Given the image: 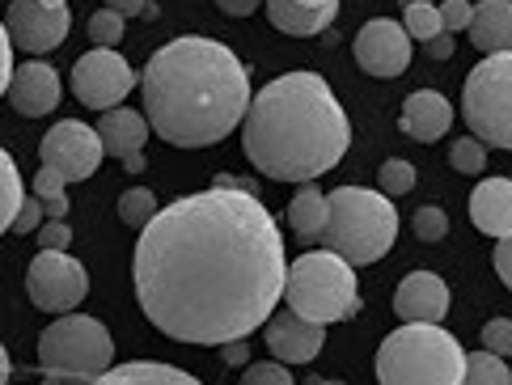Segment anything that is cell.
Masks as SVG:
<instances>
[{
	"label": "cell",
	"mask_w": 512,
	"mask_h": 385,
	"mask_svg": "<svg viewBox=\"0 0 512 385\" xmlns=\"http://www.w3.org/2000/svg\"><path fill=\"white\" fill-rule=\"evenodd\" d=\"M144 119L153 136L174 149H208L233 136L242 127L254 102L250 68L237 55L204 39V34H182V39L153 51L140 77Z\"/></svg>",
	"instance_id": "7a4b0ae2"
},
{
	"label": "cell",
	"mask_w": 512,
	"mask_h": 385,
	"mask_svg": "<svg viewBox=\"0 0 512 385\" xmlns=\"http://www.w3.org/2000/svg\"><path fill=\"white\" fill-rule=\"evenodd\" d=\"M221 356H225V364H233V369H242V364H250V343L246 339L221 343Z\"/></svg>",
	"instance_id": "ab89813d"
},
{
	"label": "cell",
	"mask_w": 512,
	"mask_h": 385,
	"mask_svg": "<svg viewBox=\"0 0 512 385\" xmlns=\"http://www.w3.org/2000/svg\"><path fill=\"white\" fill-rule=\"evenodd\" d=\"M470 17H474V5H470V0H445V5H441V26H445L449 34L470 30Z\"/></svg>",
	"instance_id": "836d02e7"
},
{
	"label": "cell",
	"mask_w": 512,
	"mask_h": 385,
	"mask_svg": "<svg viewBox=\"0 0 512 385\" xmlns=\"http://www.w3.org/2000/svg\"><path fill=\"white\" fill-rule=\"evenodd\" d=\"M263 339H267L271 356H276L280 364H309L322 352L326 330L318 322H309V318H301V314H292V309H288V314L267 318Z\"/></svg>",
	"instance_id": "2e32d148"
},
{
	"label": "cell",
	"mask_w": 512,
	"mask_h": 385,
	"mask_svg": "<svg viewBox=\"0 0 512 385\" xmlns=\"http://www.w3.org/2000/svg\"><path fill=\"white\" fill-rule=\"evenodd\" d=\"M68 242H72V229L64 220H47L39 229V250H68Z\"/></svg>",
	"instance_id": "8d00e7d4"
},
{
	"label": "cell",
	"mask_w": 512,
	"mask_h": 385,
	"mask_svg": "<svg viewBox=\"0 0 512 385\" xmlns=\"http://www.w3.org/2000/svg\"><path fill=\"white\" fill-rule=\"evenodd\" d=\"M271 26L280 34H292V39H309V34H322L326 26L335 22L339 5H326V9H305L297 0H263Z\"/></svg>",
	"instance_id": "44dd1931"
},
{
	"label": "cell",
	"mask_w": 512,
	"mask_h": 385,
	"mask_svg": "<svg viewBox=\"0 0 512 385\" xmlns=\"http://www.w3.org/2000/svg\"><path fill=\"white\" fill-rule=\"evenodd\" d=\"M43 212H47L51 220H64V216H68V195H56V199H47V204H43Z\"/></svg>",
	"instance_id": "7bdbcfd3"
},
{
	"label": "cell",
	"mask_w": 512,
	"mask_h": 385,
	"mask_svg": "<svg viewBox=\"0 0 512 385\" xmlns=\"http://www.w3.org/2000/svg\"><path fill=\"white\" fill-rule=\"evenodd\" d=\"M102 136L98 127H89L81 119H60L56 127H47V136L39 144V157L51 170H60L68 182H85L102 165Z\"/></svg>",
	"instance_id": "8fae6325"
},
{
	"label": "cell",
	"mask_w": 512,
	"mask_h": 385,
	"mask_svg": "<svg viewBox=\"0 0 512 385\" xmlns=\"http://www.w3.org/2000/svg\"><path fill=\"white\" fill-rule=\"evenodd\" d=\"M411 5H432V0H402V9H411Z\"/></svg>",
	"instance_id": "681fc988"
},
{
	"label": "cell",
	"mask_w": 512,
	"mask_h": 385,
	"mask_svg": "<svg viewBox=\"0 0 512 385\" xmlns=\"http://www.w3.org/2000/svg\"><path fill=\"white\" fill-rule=\"evenodd\" d=\"M326 199H331V216H326L318 242L352 267L386 259L398 237V212L390 195H377L369 187H339Z\"/></svg>",
	"instance_id": "5b68a950"
},
{
	"label": "cell",
	"mask_w": 512,
	"mask_h": 385,
	"mask_svg": "<svg viewBox=\"0 0 512 385\" xmlns=\"http://www.w3.org/2000/svg\"><path fill=\"white\" fill-rule=\"evenodd\" d=\"M449 161L457 174H483L487 170V144L479 136H462L449 144Z\"/></svg>",
	"instance_id": "83f0119b"
},
{
	"label": "cell",
	"mask_w": 512,
	"mask_h": 385,
	"mask_svg": "<svg viewBox=\"0 0 512 385\" xmlns=\"http://www.w3.org/2000/svg\"><path fill=\"white\" fill-rule=\"evenodd\" d=\"M157 212H161V208H157V195H153L149 187H132V191L119 195V220H123V225L144 229Z\"/></svg>",
	"instance_id": "484cf974"
},
{
	"label": "cell",
	"mask_w": 512,
	"mask_h": 385,
	"mask_svg": "<svg viewBox=\"0 0 512 385\" xmlns=\"http://www.w3.org/2000/svg\"><path fill=\"white\" fill-rule=\"evenodd\" d=\"M136 301L166 339L221 347L250 339L284 301V237L259 195L208 187L140 229Z\"/></svg>",
	"instance_id": "6da1fadb"
},
{
	"label": "cell",
	"mask_w": 512,
	"mask_h": 385,
	"mask_svg": "<svg viewBox=\"0 0 512 385\" xmlns=\"http://www.w3.org/2000/svg\"><path fill=\"white\" fill-rule=\"evenodd\" d=\"M352 55L360 72H369L377 81H394L411 68V34L402 22H390V17H373L369 26H360Z\"/></svg>",
	"instance_id": "7c38bea8"
},
{
	"label": "cell",
	"mask_w": 512,
	"mask_h": 385,
	"mask_svg": "<svg viewBox=\"0 0 512 385\" xmlns=\"http://www.w3.org/2000/svg\"><path fill=\"white\" fill-rule=\"evenodd\" d=\"M462 119L487 149H512V51H496L470 68Z\"/></svg>",
	"instance_id": "ba28073f"
},
{
	"label": "cell",
	"mask_w": 512,
	"mask_h": 385,
	"mask_svg": "<svg viewBox=\"0 0 512 385\" xmlns=\"http://www.w3.org/2000/svg\"><path fill=\"white\" fill-rule=\"evenodd\" d=\"M377 182H381V195H411L415 191V165L402 161V157H390L377 170Z\"/></svg>",
	"instance_id": "f1b7e54d"
},
{
	"label": "cell",
	"mask_w": 512,
	"mask_h": 385,
	"mask_svg": "<svg viewBox=\"0 0 512 385\" xmlns=\"http://www.w3.org/2000/svg\"><path fill=\"white\" fill-rule=\"evenodd\" d=\"M9 369H13V364H9V352H5V343H0V385L9 381Z\"/></svg>",
	"instance_id": "bcb514c9"
},
{
	"label": "cell",
	"mask_w": 512,
	"mask_h": 385,
	"mask_svg": "<svg viewBox=\"0 0 512 385\" xmlns=\"http://www.w3.org/2000/svg\"><path fill=\"white\" fill-rule=\"evenodd\" d=\"M411 229H415V237L419 242H445V233H449V216H445V208H419L415 212V220H411Z\"/></svg>",
	"instance_id": "4dcf8cb0"
},
{
	"label": "cell",
	"mask_w": 512,
	"mask_h": 385,
	"mask_svg": "<svg viewBox=\"0 0 512 385\" xmlns=\"http://www.w3.org/2000/svg\"><path fill=\"white\" fill-rule=\"evenodd\" d=\"M149 119L140 110H127V106H115L106 110L102 123H98V136H102V149L111 157H132V153H144V140H149Z\"/></svg>",
	"instance_id": "ffe728a7"
},
{
	"label": "cell",
	"mask_w": 512,
	"mask_h": 385,
	"mask_svg": "<svg viewBox=\"0 0 512 385\" xmlns=\"http://www.w3.org/2000/svg\"><path fill=\"white\" fill-rule=\"evenodd\" d=\"M144 165H149V161H144V153H132V157H123V170H127V174H140Z\"/></svg>",
	"instance_id": "f6af8a7d"
},
{
	"label": "cell",
	"mask_w": 512,
	"mask_h": 385,
	"mask_svg": "<svg viewBox=\"0 0 512 385\" xmlns=\"http://www.w3.org/2000/svg\"><path fill=\"white\" fill-rule=\"evenodd\" d=\"M64 98V85H60V72L43 64V60H26L13 68V81H9V106L26 119H43L60 106Z\"/></svg>",
	"instance_id": "5bb4252c"
},
{
	"label": "cell",
	"mask_w": 512,
	"mask_h": 385,
	"mask_svg": "<svg viewBox=\"0 0 512 385\" xmlns=\"http://www.w3.org/2000/svg\"><path fill=\"white\" fill-rule=\"evenodd\" d=\"M39 369L56 381H98L115 369L111 330L89 314H60L39 335Z\"/></svg>",
	"instance_id": "52a82bcc"
},
{
	"label": "cell",
	"mask_w": 512,
	"mask_h": 385,
	"mask_svg": "<svg viewBox=\"0 0 512 385\" xmlns=\"http://www.w3.org/2000/svg\"><path fill=\"white\" fill-rule=\"evenodd\" d=\"M470 220L487 237H512V178H483L470 191Z\"/></svg>",
	"instance_id": "ac0fdd59"
},
{
	"label": "cell",
	"mask_w": 512,
	"mask_h": 385,
	"mask_svg": "<svg viewBox=\"0 0 512 385\" xmlns=\"http://www.w3.org/2000/svg\"><path fill=\"white\" fill-rule=\"evenodd\" d=\"M43 5H51V9H68V0H43Z\"/></svg>",
	"instance_id": "c3c4849f"
},
{
	"label": "cell",
	"mask_w": 512,
	"mask_h": 385,
	"mask_svg": "<svg viewBox=\"0 0 512 385\" xmlns=\"http://www.w3.org/2000/svg\"><path fill=\"white\" fill-rule=\"evenodd\" d=\"M377 385H462L466 352L445 326L402 322L377 347Z\"/></svg>",
	"instance_id": "277c9868"
},
{
	"label": "cell",
	"mask_w": 512,
	"mask_h": 385,
	"mask_svg": "<svg viewBox=\"0 0 512 385\" xmlns=\"http://www.w3.org/2000/svg\"><path fill=\"white\" fill-rule=\"evenodd\" d=\"M402 26H407V34H411V39H419V43L436 39V34H445L441 5H411V9H402Z\"/></svg>",
	"instance_id": "4316f807"
},
{
	"label": "cell",
	"mask_w": 512,
	"mask_h": 385,
	"mask_svg": "<svg viewBox=\"0 0 512 385\" xmlns=\"http://www.w3.org/2000/svg\"><path fill=\"white\" fill-rule=\"evenodd\" d=\"M424 51H428V60H453V34L449 30L436 34V39L424 43Z\"/></svg>",
	"instance_id": "60d3db41"
},
{
	"label": "cell",
	"mask_w": 512,
	"mask_h": 385,
	"mask_svg": "<svg viewBox=\"0 0 512 385\" xmlns=\"http://www.w3.org/2000/svg\"><path fill=\"white\" fill-rule=\"evenodd\" d=\"M491 263H496L500 280L512 288V237H500V242H496V259H491Z\"/></svg>",
	"instance_id": "f35d334b"
},
{
	"label": "cell",
	"mask_w": 512,
	"mask_h": 385,
	"mask_svg": "<svg viewBox=\"0 0 512 385\" xmlns=\"http://www.w3.org/2000/svg\"><path fill=\"white\" fill-rule=\"evenodd\" d=\"M462 385H512V369L504 364V356L496 352H466V373Z\"/></svg>",
	"instance_id": "d4e9b609"
},
{
	"label": "cell",
	"mask_w": 512,
	"mask_h": 385,
	"mask_svg": "<svg viewBox=\"0 0 512 385\" xmlns=\"http://www.w3.org/2000/svg\"><path fill=\"white\" fill-rule=\"evenodd\" d=\"M466 34L474 51H483V55L512 51V0H479Z\"/></svg>",
	"instance_id": "d6986e66"
},
{
	"label": "cell",
	"mask_w": 512,
	"mask_h": 385,
	"mask_svg": "<svg viewBox=\"0 0 512 385\" xmlns=\"http://www.w3.org/2000/svg\"><path fill=\"white\" fill-rule=\"evenodd\" d=\"M26 195H22V174H17V161L0 149V233L13 229L17 212H22Z\"/></svg>",
	"instance_id": "cb8c5ba5"
},
{
	"label": "cell",
	"mask_w": 512,
	"mask_h": 385,
	"mask_svg": "<svg viewBox=\"0 0 512 385\" xmlns=\"http://www.w3.org/2000/svg\"><path fill=\"white\" fill-rule=\"evenodd\" d=\"M5 26L17 51L47 55L68 39V9H51L43 0H13Z\"/></svg>",
	"instance_id": "4fadbf2b"
},
{
	"label": "cell",
	"mask_w": 512,
	"mask_h": 385,
	"mask_svg": "<svg viewBox=\"0 0 512 385\" xmlns=\"http://www.w3.org/2000/svg\"><path fill=\"white\" fill-rule=\"evenodd\" d=\"M242 385H297V381H292V373L280 360H271V364H246Z\"/></svg>",
	"instance_id": "1f68e13d"
},
{
	"label": "cell",
	"mask_w": 512,
	"mask_h": 385,
	"mask_svg": "<svg viewBox=\"0 0 512 385\" xmlns=\"http://www.w3.org/2000/svg\"><path fill=\"white\" fill-rule=\"evenodd\" d=\"M242 144L263 178L314 182L352 149V123L318 72H284L254 94L242 119Z\"/></svg>",
	"instance_id": "3957f363"
},
{
	"label": "cell",
	"mask_w": 512,
	"mask_h": 385,
	"mask_svg": "<svg viewBox=\"0 0 512 385\" xmlns=\"http://www.w3.org/2000/svg\"><path fill=\"white\" fill-rule=\"evenodd\" d=\"M43 229V199L39 195H26V204H22V212H17V220H13V233H39Z\"/></svg>",
	"instance_id": "e575fe53"
},
{
	"label": "cell",
	"mask_w": 512,
	"mask_h": 385,
	"mask_svg": "<svg viewBox=\"0 0 512 385\" xmlns=\"http://www.w3.org/2000/svg\"><path fill=\"white\" fill-rule=\"evenodd\" d=\"M297 5H305V9H326V5H339V0H297Z\"/></svg>",
	"instance_id": "7dc6e473"
},
{
	"label": "cell",
	"mask_w": 512,
	"mask_h": 385,
	"mask_svg": "<svg viewBox=\"0 0 512 385\" xmlns=\"http://www.w3.org/2000/svg\"><path fill=\"white\" fill-rule=\"evenodd\" d=\"M394 314L402 322H432L441 326L449 314V288L441 275L432 271H411L402 275L398 288H394Z\"/></svg>",
	"instance_id": "9a60e30c"
},
{
	"label": "cell",
	"mask_w": 512,
	"mask_h": 385,
	"mask_svg": "<svg viewBox=\"0 0 512 385\" xmlns=\"http://www.w3.org/2000/svg\"><path fill=\"white\" fill-rule=\"evenodd\" d=\"M64 187H68V178L60 174V170H51V165H39V174H34V195L43 199H56V195H64Z\"/></svg>",
	"instance_id": "d590c367"
},
{
	"label": "cell",
	"mask_w": 512,
	"mask_h": 385,
	"mask_svg": "<svg viewBox=\"0 0 512 385\" xmlns=\"http://www.w3.org/2000/svg\"><path fill=\"white\" fill-rule=\"evenodd\" d=\"M9 81H13V39L9 26L0 22V98H9Z\"/></svg>",
	"instance_id": "74e56055"
},
{
	"label": "cell",
	"mask_w": 512,
	"mask_h": 385,
	"mask_svg": "<svg viewBox=\"0 0 512 385\" xmlns=\"http://www.w3.org/2000/svg\"><path fill=\"white\" fill-rule=\"evenodd\" d=\"M89 385H204V381L174 369V364H161V360H132V364L106 369L98 381H89Z\"/></svg>",
	"instance_id": "7402d4cb"
},
{
	"label": "cell",
	"mask_w": 512,
	"mask_h": 385,
	"mask_svg": "<svg viewBox=\"0 0 512 385\" xmlns=\"http://www.w3.org/2000/svg\"><path fill=\"white\" fill-rule=\"evenodd\" d=\"M106 9H115V13H123V17H132V13L144 9V0H106Z\"/></svg>",
	"instance_id": "ee69618b"
},
{
	"label": "cell",
	"mask_w": 512,
	"mask_h": 385,
	"mask_svg": "<svg viewBox=\"0 0 512 385\" xmlns=\"http://www.w3.org/2000/svg\"><path fill=\"white\" fill-rule=\"evenodd\" d=\"M483 347L496 356H512V318H491L483 326Z\"/></svg>",
	"instance_id": "d6a6232c"
},
{
	"label": "cell",
	"mask_w": 512,
	"mask_h": 385,
	"mask_svg": "<svg viewBox=\"0 0 512 385\" xmlns=\"http://www.w3.org/2000/svg\"><path fill=\"white\" fill-rule=\"evenodd\" d=\"M89 39H94V47H119V39H123V13L98 9L94 17H89Z\"/></svg>",
	"instance_id": "f546056e"
},
{
	"label": "cell",
	"mask_w": 512,
	"mask_h": 385,
	"mask_svg": "<svg viewBox=\"0 0 512 385\" xmlns=\"http://www.w3.org/2000/svg\"><path fill=\"white\" fill-rule=\"evenodd\" d=\"M26 297L47 314H72L89 297V275L72 254L39 250L26 267Z\"/></svg>",
	"instance_id": "9c48e42d"
},
{
	"label": "cell",
	"mask_w": 512,
	"mask_h": 385,
	"mask_svg": "<svg viewBox=\"0 0 512 385\" xmlns=\"http://www.w3.org/2000/svg\"><path fill=\"white\" fill-rule=\"evenodd\" d=\"M259 5H263V0H216V9L229 13V17H250Z\"/></svg>",
	"instance_id": "b9f144b4"
},
{
	"label": "cell",
	"mask_w": 512,
	"mask_h": 385,
	"mask_svg": "<svg viewBox=\"0 0 512 385\" xmlns=\"http://www.w3.org/2000/svg\"><path fill=\"white\" fill-rule=\"evenodd\" d=\"M309 385H343V381H309Z\"/></svg>",
	"instance_id": "f907efd6"
},
{
	"label": "cell",
	"mask_w": 512,
	"mask_h": 385,
	"mask_svg": "<svg viewBox=\"0 0 512 385\" xmlns=\"http://www.w3.org/2000/svg\"><path fill=\"white\" fill-rule=\"evenodd\" d=\"M284 301L292 314H301L318 326L347 322L360 314V284L356 267L339 259L335 250H305L301 259L288 263Z\"/></svg>",
	"instance_id": "8992f818"
},
{
	"label": "cell",
	"mask_w": 512,
	"mask_h": 385,
	"mask_svg": "<svg viewBox=\"0 0 512 385\" xmlns=\"http://www.w3.org/2000/svg\"><path fill=\"white\" fill-rule=\"evenodd\" d=\"M398 127H402V132H407L411 140L432 144V140H441L449 127H453V106H449L445 94H436V89H415V94L402 102Z\"/></svg>",
	"instance_id": "e0dca14e"
},
{
	"label": "cell",
	"mask_w": 512,
	"mask_h": 385,
	"mask_svg": "<svg viewBox=\"0 0 512 385\" xmlns=\"http://www.w3.org/2000/svg\"><path fill=\"white\" fill-rule=\"evenodd\" d=\"M132 85H136V72L115 47H94L72 64V94L89 110H102V115L132 94Z\"/></svg>",
	"instance_id": "30bf717a"
},
{
	"label": "cell",
	"mask_w": 512,
	"mask_h": 385,
	"mask_svg": "<svg viewBox=\"0 0 512 385\" xmlns=\"http://www.w3.org/2000/svg\"><path fill=\"white\" fill-rule=\"evenodd\" d=\"M326 216H331V199H326V195L314 187V182L292 195V204H288V225H292V233H297V237H305V242L322 237Z\"/></svg>",
	"instance_id": "603a6c76"
}]
</instances>
